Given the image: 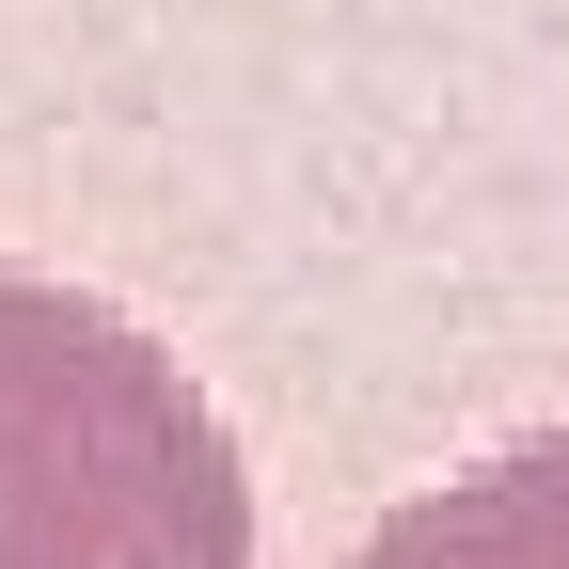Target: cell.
Returning a JSON list of instances; mask_svg holds the SVG:
<instances>
[{
  "label": "cell",
  "instance_id": "1",
  "mask_svg": "<svg viewBox=\"0 0 569 569\" xmlns=\"http://www.w3.org/2000/svg\"><path fill=\"white\" fill-rule=\"evenodd\" d=\"M0 569H253V459L142 317L0 253Z\"/></svg>",
  "mask_w": 569,
  "mask_h": 569
},
{
  "label": "cell",
  "instance_id": "2",
  "mask_svg": "<svg viewBox=\"0 0 569 569\" xmlns=\"http://www.w3.org/2000/svg\"><path fill=\"white\" fill-rule=\"evenodd\" d=\"M348 569H569V427H522L475 475L411 490L396 522H365Z\"/></svg>",
  "mask_w": 569,
  "mask_h": 569
}]
</instances>
